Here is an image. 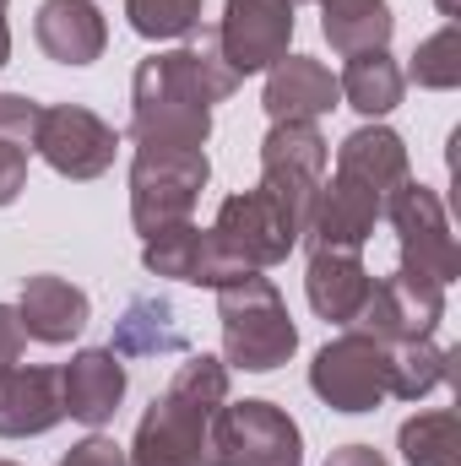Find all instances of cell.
<instances>
[{"label": "cell", "mask_w": 461, "mask_h": 466, "mask_svg": "<svg viewBox=\"0 0 461 466\" xmlns=\"http://www.w3.org/2000/svg\"><path fill=\"white\" fill-rule=\"evenodd\" d=\"M239 76L223 66L218 44H185L136 66L130 82V141L136 147H207L212 104L233 98Z\"/></svg>", "instance_id": "6da1fadb"}, {"label": "cell", "mask_w": 461, "mask_h": 466, "mask_svg": "<svg viewBox=\"0 0 461 466\" xmlns=\"http://www.w3.org/2000/svg\"><path fill=\"white\" fill-rule=\"evenodd\" d=\"M223 401H229V363L190 352L169 380V390L136 423V440L125 451L130 466H218L212 423Z\"/></svg>", "instance_id": "7a4b0ae2"}, {"label": "cell", "mask_w": 461, "mask_h": 466, "mask_svg": "<svg viewBox=\"0 0 461 466\" xmlns=\"http://www.w3.org/2000/svg\"><path fill=\"white\" fill-rule=\"evenodd\" d=\"M207 238H212L207 288H223L244 271H266V266L288 260L293 244H299V228L282 212V201L255 185V190H239L218 207V223L207 228Z\"/></svg>", "instance_id": "3957f363"}, {"label": "cell", "mask_w": 461, "mask_h": 466, "mask_svg": "<svg viewBox=\"0 0 461 466\" xmlns=\"http://www.w3.org/2000/svg\"><path fill=\"white\" fill-rule=\"evenodd\" d=\"M218 320H223V363L244 374H271L299 348L288 304L261 271H244L218 288Z\"/></svg>", "instance_id": "277c9868"}, {"label": "cell", "mask_w": 461, "mask_h": 466, "mask_svg": "<svg viewBox=\"0 0 461 466\" xmlns=\"http://www.w3.org/2000/svg\"><path fill=\"white\" fill-rule=\"evenodd\" d=\"M212 179V163H207V147H136V163H130V223L141 238L174 228V223H190L201 190Z\"/></svg>", "instance_id": "5b68a950"}, {"label": "cell", "mask_w": 461, "mask_h": 466, "mask_svg": "<svg viewBox=\"0 0 461 466\" xmlns=\"http://www.w3.org/2000/svg\"><path fill=\"white\" fill-rule=\"evenodd\" d=\"M385 218L402 238V277H418L429 288H451L461 277V255L456 238H451V223H446V207L429 185H402L391 201H385Z\"/></svg>", "instance_id": "8992f818"}, {"label": "cell", "mask_w": 461, "mask_h": 466, "mask_svg": "<svg viewBox=\"0 0 461 466\" xmlns=\"http://www.w3.org/2000/svg\"><path fill=\"white\" fill-rule=\"evenodd\" d=\"M326 157H332V147L315 125H271L266 141H261V190H271L282 201L299 238H304L315 196L326 185Z\"/></svg>", "instance_id": "52a82bcc"}, {"label": "cell", "mask_w": 461, "mask_h": 466, "mask_svg": "<svg viewBox=\"0 0 461 466\" xmlns=\"http://www.w3.org/2000/svg\"><path fill=\"white\" fill-rule=\"evenodd\" d=\"M310 390L337 412H374L391 396V348L364 331H343L315 352Z\"/></svg>", "instance_id": "ba28073f"}, {"label": "cell", "mask_w": 461, "mask_h": 466, "mask_svg": "<svg viewBox=\"0 0 461 466\" xmlns=\"http://www.w3.org/2000/svg\"><path fill=\"white\" fill-rule=\"evenodd\" d=\"M218 466H304L299 423L271 401H223L212 423Z\"/></svg>", "instance_id": "9c48e42d"}, {"label": "cell", "mask_w": 461, "mask_h": 466, "mask_svg": "<svg viewBox=\"0 0 461 466\" xmlns=\"http://www.w3.org/2000/svg\"><path fill=\"white\" fill-rule=\"evenodd\" d=\"M212 44L239 82L271 71L293 44V0H229Z\"/></svg>", "instance_id": "30bf717a"}, {"label": "cell", "mask_w": 461, "mask_h": 466, "mask_svg": "<svg viewBox=\"0 0 461 466\" xmlns=\"http://www.w3.org/2000/svg\"><path fill=\"white\" fill-rule=\"evenodd\" d=\"M33 152L55 174H66V179H98L115 163L119 136H115V125H104L93 109H82V104H55V109L38 115Z\"/></svg>", "instance_id": "8fae6325"}, {"label": "cell", "mask_w": 461, "mask_h": 466, "mask_svg": "<svg viewBox=\"0 0 461 466\" xmlns=\"http://www.w3.org/2000/svg\"><path fill=\"white\" fill-rule=\"evenodd\" d=\"M440 315H446V288H429V282H418V277L391 271V277H380V282L369 288L364 309L353 315V331H364V337L396 348V342L435 337Z\"/></svg>", "instance_id": "7c38bea8"}, {"label": "cell", "mask_w": 461, "mask_h": 466, "mask_svg": "<svg viewBox=\"0 0 461 466\" xmlns=\"http://www.w3.org/2000/svg\"><path fill=\"white\" fill-rule=\"evenodd\" d=\"M380 218H385V201L369 185H358L347 174H332L321 185V196H315L304 238H310V249H364Z\"/></svg>", "instance_id": "4fadbf2b"}, {"label": "cell", "mask_w": 461, "mask_h": 466, "mask_svg": "<svg viewBox=\"0 0 461 466\" xmlns=\"http://www.w3.org/2000/svg\"><path fill=\"white\" fill-rule=\"evenodd\" d=\"M266 115L271 125H315L321 115H332L343 104L337 93V76L310 60V55H282L271 71H266Z\"/></svg>", "instance_id": "5bb4252c"}, {"label": "cell", "mask_w": 461, "mask_h": 466, "mask_svg": "<svg viewBox=\"0 0 461 466\" xmlns=\"http://www.w3.org/2000/svg\"><path fill=\"white\" fill-rule=\"evenodd\" d=\"M60 418H66V396L55 369H27V363L0 369V440L49 434Z\"/></svg>", "instance_id": "9a60e30c"}, {"label": "cell", "mask_w": 461, "mask_h": 466, "mask_svg": "<svg viewBox=\"0 0 461 466\" xmlns=\"http://www.w3.org/2000/svg\"><path fill=\"white\" fill-rule=\"evenodd\" d=\"M60 396H66V418L87 423V429H104L125 401V363L115 348H87L77 352L66 369H60Z\"/></svg>", "instance_id": "2e32d148"}, {"label": "cell", "mask_w": 461, "mask_h": 466, "mask_svg": "<svg viewBox=\"0 0 461 466\" xmlns=\"http://www.w3.org/2000/svg\"><path fill=\"white\" fill-rule=\"evenodd\" d=\"M87 293L82 288H71L66 277H27L22 282V299H16V326H22V337H33V342H44V348H66L71 337H82V326H87Z\"/></svg>", "instance_id": "e0dca14e"}, {"label": "cell", "mask_w": 461, "mask_h": 466, "mask_svg": "<svg viewBox=\"0 0 461 466\" xmlns=\"http://www.w3.org/2000/svg\"><path fill=\"white\" fill-rule=\"evenodd\" d=\"M33 33H38V49L60 66H93L109 44L104 11L93 0H44Z\"/></svg>", "instance_id": "ac0fdd59"}, {"label": "cell", "mask_w": 461, "mask_h": 466, "mask_svg": "<svg viewBox=\"0 0 461 466\" xmlns=\"http://www.w3.org/2000/svg\"><path fill=\"white\" fill-rule=\"evenodd\" d=\"M374 277L364 271L358 249H310V277H304V293H310V309L321 320H337L353 326V315L364 309Z\"/></svg>", "instance_id": "d6986e66"}, {"label": "cell", "mask_w": 461, "mask_h": 466, "mask_svg": "<svg viewBox=\"0 0 461 466\" xmlns=\"http://www.w3.org/2000/svg\"><path fill=\"white\" fill-rule=\"evenodd\" d=\"M337 174L358 179V185H369L380 201H391V196L407 185V147H402L396 130H385V125H364V130H353L343 147H337Z\"/></svg>", "instance_id": "ffe728a7"}, {"label": "cell", "mask_w": 461, "mask_h": 466, "mask_svg": "<svg viewBox=\"0 0 461 466\" xmlns=\"http://www.w3.org/2000/svg\"><path fill=\"white\" fill-rule=\"evenodd\" d=\"M321 5V33L337 55H369L391 44V5L385 0H315Z\"/></svg>", "instance_id": "44dd1931"}, {"label": "cell", "mask_w": 461, "mask_h": 466, "mask_svg": "<svg viewBox=\"0 0 461 466\" xmlns=\"http://www.w3.org/2000/svg\"><path fill=\"white\" fill-rule=\"evenodd\" d=\"M115 352L119 358H152V352H185V331L174 320V304L158 293H141L125 304L115 320Z\"/></svg>", "instance_id": "7402d4cb"}, {"label": "cell", "mask_w": 461, "mask_h": 466, "mask_svg": "<svg viewBox=\"0 0 461 466\" xmlns=\"http://www.w3.org/2000/svg\"><path fill=\"white\" fill-rule=\"evenodd\" d=\"M402 87H407V76H402V66H396L385 49L353 55L347 71L337 76V93L347 98V109H358V115H369V119L391 115V109L402 104Z\"/></svg>", "instance_id": "603a6c76"}, {"label": "cell", "mask_w": 461, "mask_h": 466, "mask_svg": "<svg viewBox=\"0 0 461 466\" xmlns=\"http://www.w3.org/2000/svg\"><path fill=\"white\" fill-rule=\"evenodd\" d=\"M141 260L152 277H174V282H207V228L196 223H174V228L152 233L141 244Z\"/></svg>", "instance_id": "cb8c5ba5"}, {"label": "cell", "mask_w": 461, "mask_h": 466, "mask_svg": "<svg viewBox=\"0 0 461 466\" xmlns=\"http://www.w3.org/2000/svg\"><path fill=\"white\" fill-rule=\"evenodd\" d=\"M451 348H435L429 337H418V342H396L391 348V396H402V401H424L429 390H440L446 380H451Z\"/></svg>", "instance_id": "d4e9b609"}, {"label": "cell", "mask_w": 461, "mask_h": 466, "mask_svg": "<svg viewBox=\"0 0 461 466\" xmlns=\"http://www.w3.org/2000/svg\"><path fill=\"white\" fill-rule=\"evenodd\" d=\"M402 461L407 466H461V418L456 412H418L402 423Z\"/></svg>", "instance_id": "484cf974"}, {"label": "cell", "mask_w": 461, "mask_h": 466, "mask_svg": "<svg viewBox=\"0 0 461 466\" xmlns=\"http://www.w3.org/2000/svg\"><path fill=\"white\" fill-rule=\"evenodd\" d=\"M407 76H413L418 87H429V93H451V87H461V27L456 22H446L440 33H429V38L413 49Z\"/></svg>", "instance_id": "4316f807"}, {"label": "cell", "mask_w": 461, "mask_h": 466, "mask_svg": "<svg viewBox=\"0 0 461 466\" xmlns=\"http://www.w3.org/2000/svg\"><path fill=\"white\" fill-rule=\"evenodd\" d=\"M125 16L141 38H190L201 27V0H125Z\"/></svg>", "instance_id": "83f0119b"}, {"label": "cell", "mask_w": 461, "mask_h": 466, "mask_svg": "<svg viewBox=\"0 0 461 466\" xmlns=\"http://www.w3.org/2000/svg\"><path fill=\"white\" fill-rule=\"evenodd\" d=\"M38 104L22 98V93H0V141H16L33 152V136H38Z\"/></svg>", "instance_id": "f1b7e54d"}, {"label": "cell", "mask_w": 461, "mask_h": 466, "mask_svg": "<svg viewBox=\"0 0 461 466\" xmlns=\"http://www.w3.org/2000/svg\"><path fill=\"white\" fill-rule=\"evenodd\" d=\"M27 185V147L16 141H0V207H11Z\"/></svg>", "instance_id": "f546056e"}, {"label": "cell", "mask_w": 461, "mask_h": 466, "mask_svg": "<svg viewBox=\"0 0 461 466\" xmlns=\"http://www.w3.org/2000/svg\"><path fill=\"white\" fill-rule=\"evenodd\" d=\"M60 466H130V456L119 451L115 440H104V434H87L82 445H71V456Z\"/></svg>", "instance_id": "4dcf8cb0"}, {"label": "cell", "mask_w": 461, "mask_h": 466, "mask_svg": "<svg viewBox=\"0 0 461 466\" xmlns=\"http://www.w3.org/2000/svg\"><path fill=\"white\" fill-rule=\"evenodd\" d=\"M22 326H16V309L11 304H0V369H11L16 358H22Z\"/></svg>", "instance_id": "1f68e13d"}, {"label": "cell", "mask_w": 461, "mask_h": 466, "mask_svg": "<svg viewBox=\"0 0 461 466\" xmlns=\"http://www.w3.org/2000/svg\"><path fill=\"white\" fill-rule=\"evenodd\" d=\"M326 466H391L374 445H343V451H332L326 456Z\"/></svg>", "instance_id": "d6a6232c"}, {"label": "cell", "mask_w": 461, "mask_h": 466, "mask_svg": "<svg viewBox=\"0 0 461 466\" xmlns=\"http://www.w3.org/2000/svg\"><path fill=\"white\" fill-rule=\"evenodd\" d=\"M11 60V27H5V0H0V66Z\"/></svg>", "instance_id": "836d02e7"}, {"label": "cell", "mask_w": 461, "mask_h": 466, "mask_svg": "<svg viewBox=\"0 0 461 466\" xmlns=\"http://www.w3.org/2000/svg\"><path fill=\"white\" fill-rule=\"evenodd\" d=\"M440 11H446V22H456V16H461V5H456V0H440Z\"/></svg>", "instance_id": "e575fe53"}, {"label": "cell", "mask_w": 461, "mask_h": 466, "mask_svg": "<svg viewBox=\"0 0 461 466\" xmlns=\"http://www.w3.org/2000/svg\"><path fill=\"white\" fill-rule=\"evenodd\" d=\"M0 466H16V461H0Z\"/></svg>", "instance_id": "d590c367"}, {"label": "cell", "mask_w": 461, "mask_h": 466, "mask_svg": "<svg viewBox=\"0 0 461 466\" xmlns=\"http://www.w3.org/2000/svg\"><path fill=\"white\" fill-rule=\"evenodd\" d=\"M293 5H299V0H293Z\"/></svg>", "instance_id": "8d00e7d4"}]
</instances>
